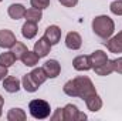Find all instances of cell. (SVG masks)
Wrapping results in <instances>:
<instances>
[{"instance_id":"obj_1","label":"cell","mask_w":122,"mask_h":121,"mask_svg":"<svg viewBox=\"0 0 122 121\" xmlns=\"http://www.w3.org/2000/svg\"><path fill=\"white\" fill-rule=\"evenodd\" d=\"M92 30L98 37H101L104 40H108L115 30L114 20L108 16H98L92 20Z\"/></svg>"},{"instance_id":"obj_2","label":"cell","mask_w":122,"mask_h":121,"mask_svg":"<svg viewBox=\"0 0 122 121\" xmlns=\"http://www.w3.org/2000/svg\"><path fill=\"white\" fill-rule=\"evenodd\" d=\"M30 114L37 120H44L50 116V104L44 100H31L29 104Z\"/></svg>"},{"instance_id":"obj_3","label":"cell","mask_w":122,"mask_h":121,"mask_svg":"<svg viewBox=\"0 0 122 121\" xmlns=\"http://www.w3.org/2000/svg\"><path fill=\"white\" fill-rule=\"evenodd\" d=\"M74 83H75V87H77V94H78V97H81V98H84V100H85L87 97H90V95H92V94L97 93L94 84H92V81L88 77H85V76H80V77L74 78Z\"/></svg>"},{"instance_id":"obj_4","label":"cell","mask_w":122,"mask_h":121,"mask_svg":"<svg viewBox=\"0 0 122 121\" xmlns=\"http://www.w3.org/2000/svg\"><path fill=\"white\" fill-rule=\"evenodd\" d=\"M64 120L65 121H78L87 120V116L84 113H80L78 108L74 104H67L64 107Z\"/></svg>"},{"instance_id":"obj_5","label":"cell","mask_w":122,"mask_h":121,"mask_svg":"<svg viewBox=\"0 0 122 121\" xmlns=\"http://www.w3.org/2000/svg\"><path fill=\"white\" fill-rule=\"evenodd\" d=\"M104 44L111 53H115V54L122 53V31H119L112 38H108V41H104Z\"/></svg>"},{"instance_id":"obj_6","label":"cell","mask_w":122,"mask_h":121,"mask_svg":"<svg viewBox=\"0 0 122 121\" xmlns=\"http://www.w3.org/2000/svg\"><path fill=\"white\" fill-rule=\"evenodd\" d=\"M17 38L16 36L13 34V31L10 30H0V47L3 49H11L14 44H16Z\"/></svg>"},{"instance_id":"obj_7","label":"cell","mask_w":122,"mask_h":121,"mask_svg":"<svg viewBox=\"0 0 122 121\" xmlns=\"http://www.w3.org/2000/svg\"><path fill=\"white\" fill-rule=\"evenodd\" d=\"M50 49H51V44H50V41L44 36L41 38H38V41L34 44V53L38 57H46L50 53Z\"/></svg>"},{"instance_id":"obj_8","label":"cell","mask_w":122,"mask_h":121,"mask_svg":"<svg viewBox=\"0 0 122 121\" xmlns=\"http://www.w3.org/2000/svg\"><path fill=\"white\" fill-rule=\"evenodd\" d=\"M82 44V38L77 31H70L65 37V46L70 50H78Z\"/></svg>"},{"instance_id":"obj_9","label":"cell","mask_w":122,"mask_h":121,"mask_svg":"<svg viewBox=\"0 0 122 121\" xmlns=\"http://www.w3.org/2000/svg\"><path fill=\"white\" fill-rule=\"evenodd\" d=\"M43 68H44V71H46V74H47L48 78H56V77L60 74V71H61L60 63H58L57 60L46 61L44 66H43Z\"/></svg>"},{"instance_id":"obj_10","label":"cell","mask_w":122,"mask_h":121,"mask_svg":"<svg viewBox=\"0 0 122 121\" xmlns=\"http://www.w3.org/2000/svg\"><path fill=\"white\" fill-rule=\"evenodd\" d=\"M44 37L50 41L51 46L57 44L61 38L60 27H58V26H50V27H47V29H46V33H44Z\"/></svg>"},{"instance_id":"obj_11","label":"cell","mask_w":122,"mask_h":121,"mask_svg":"<svg viewBox=\"0 0 122 121\" xmlns=\"http://www.w3.org/2000/svg\"><path fill=\"white\" fill-rule=\"evenodd\" d=\"M72 66L78 71H87V70L92 68L90 56H78V57H75L74 61H72Z\"/></svg>"},{"instance_id":"obj_12","label":"cell","mask_w":122,"mask_h":121,"mask_svg":"<svg viewBox=\"0 0 122 121\" xmlns=\"http://www.w3.org/2000/svg\"><path fill=\"white\" fill-rule=\"evenodd\" d=\"M3 88L7 91V93H17L20 90V81L16 78V77H4L3 78Z\"/></svg>"},{"instance_id":"obj_13","label":"cell","mask_w":122,"mask_h":121,"mask_svg":"<svg viewBox=\"0 0 122 121\" xmlns=\"http://www.w3.org/2000/svg\"><path fill=\"white\" fill-rule=\"evenodd\" d=\"M85 104H87V107H88V110L90 111H99L101 110V107H102V100L99 98V95L95 93V94H92L90 97H87L85 100Z\"/></svg>"},{"instance_id":"obj_14","label":"cell","mask_w":122,"mask_h":121,"mask_svg":"<svg viewBox=\"0 0 122 121\" xmlns=\"http://www.w3.org/2000/svg\"><path fill=\"white\" fill-rule=\"evenodd\" d=\"M26 14V9L23 4H11L9 6V16L13 19V20H19L21 17H24Z\"/></svg>"},{"instance_id":"obj_15","label":"cell","mask_w":122,"mask_h":121,"mask_svg":"<svg viewBox=\"0 0 122 121\" xmlns=\"http://www.w3.org/2000/svg\"><path fill=\"white\" fill-rule=\"evenodd\" d=\"M21 34L24 38L30 40L37 34V23H31V22H26L21 27Z\"/></svg>"},{"instance_id":"obj_16","label":"cell","mask_w":122,"mask_h":121,"mask_svg":"<svg viewBox=\"0 0 122 121\" xmlns=\"http://www.w3.org/2000/svg\"><path fill=\"white\" fill-rule=\"evenodd\" d=\"M90 60H91L92 68H95V67H99L101 64H104L105 61L108 60V57H107V53H104L101 50H97V51H94L90 56Z\"/></svg>"},{"instance_id":"obj_17","label":"cell","mask_w":122,"mask_h":121,"mask_svg":"<svg viewBox=\"0 0 122 121\" xmlns=\"http://www.w3.org/2000/svg\"><path fill=\"white\" fill-rule=\"evenodd\" d=\"M30 77L33 78V81L40 87L48 77H47V74H46V71H44V68H41V67H38V68H34L33 71L30 73Z\"/></svg>"},{"instance_id":"obj_18","label":"cell","mask_w":122,"mask_h":121,"mask_svg":"<svg viewBox=\"0 0 122 121\" xmlns=\"http://www.w3.org/2000/svg\"><path fill=\"white\" fill-rule=\"evenodd\" d=\"M94 70H95V73H97L98 76H109V74L114 71V61L108 59L104 64H101L99 67H95Z\"/></svg>"},{"instance_id":"obj_19","label":"cell","mask_w":122,"mask_h":121,"mask_svg":"<svg viewBox=\"0 0 122 121\" xmlns=\"http://www.w3.org/2000/svg\"><path fill=\"white\" fill-rule=\"evenodd\" d=\"M38 56L34 53V51H26L24 54H23V57H21V61H23V64L24 66H27V67H34L37 63H38Z\"/></svg>"},{"instance_id":"obj_20","label":"cell","mask_w":122,"mask_h":121,"mask_svg":"<svg viewBox=\"0 0 122 121\" xmlns=\"http://www.w3.org/2000/svg\"><path fill=\"white\" fill-rule=\"evenodd\" d=\"M24 17H26V22H31V23H38L40 20H41V17H43V14H41V10H38V9H29V10H26V14H24Z\"/></svg>"},{"instance_id":"obj_21","label":"cell","mask_w":122,"mask_h":121,"mask_svg":"<svg viewBox=\"0 0 122 121\" xmlns=\"http://www.w3.org/2000/svg\"><path fill=\"white\" fill-rule=\"evenodd\" d=\"M26 117L27 116L21 108H11L7 113V120L9 121H24Z\"/></svg>"},{"instance_id":"obj_22","label":"cell","mask_w":122,"mask_h":121,"mask_svg":"<svg viewBox=\"0 0 122 121\" xmlns=\"http://www.w3.org/2000/svg\"><path fill=\"white\" fill-rule=\"evenodd\" d=\"M16 56L13 54V51H6V53H1L0 54V66H4V67H10L16 63Z\"/></svg>"},{"instance_id":"obj_23","label":"cell","mask_w":122,"mask_h":121,"mask_svg":"<svg viewBox=\"0 0 122 121\" xmlns=\"http://www.w3.org/2000/svg\"><path fill=\"white\" fill-rule=\"evenodd\" d=\"M21 83H23V87H24V90L29 91V93H34V91H37V88H38V86H37V84L33 81V78L30 77V73H29V74H26V76L23 77Z\"/></svg>"},{"instance_id":"obj_24","label":"cell","mask_w":122,"mask_h":121,"mask_svg":"<svg viewBox=\"0 0 122 121\" xmlns=\"http://www.w3.org/2000/svg\"><path fill=\"white\" fill-rule=\"evenodd\" d=\"M11 49H13L11 51H13V54L16 56V59H17V60H21L23 54L27 51V47H26L23 43H19V41H16V44H14Z\"/></svg>"},{"instance_id":"obj_25","label":"cell","mask_w":122,"mask_h":121,"mask_svg":"<svg viewBox=\"0 0 122 121\" xmlns=\"http://www.w3.org/2000/svg\"><path fill=\"white\" fill-rule=\"evenodd\" d=\"M64 93H65L67 95H70V97H78V94H77V87H75L74 80H70V81H67V83L64 84Z\"/></svg>"},{"instance_id":"obj_26","label":"cell","mask_w":122,"mask_h":121,"mask_svg":"<svg viewBox=\"0 0 122 121\" xmlns=\"http://www.w3.org/2000/svg\"><path fill=\"white\" fill-rule=\"evenodd\" d=\"M30 3H31V7L38 9V10L47 9L50 6V0H30Z\"/></svg>"},{"instance_id":"obj_27","label":"cell","mask_w":122,"mask_h":121,"mask_svg":"<svg viewBox=\"0 0 122 121\" xmlns=\"http://www.w3.org/2000/svg\"><path fill=\"white\" fill-rule=\"evenodd\" d=\"M111 11L117 16H122V0H117L111 4Z\"/></svg>"},{"instance_id":"obj_28","label":"cell","mask_w":122,"mask_h":121,"mask_svg":"<svg viewBox=\"0 0 122 121\" xmlns=\"http://www.w3.org/2000/svg\"><path fill=\"white\" fill-rule=\"evenodd\" d=\"M51 120L53 121H62L64 120V108H57L56 113L51 116Z\"/></svg>"},{"instance_id":"obj_29","label":"cell","mask_w":122,"mask_h":121,"mask_svg":"<svg viewBox=\"0 0 122 121\" xmlns=\"http://www.w3.org/2000/svg\"><path fill=\"white\" fill-rule=\"evenodd\" d=\"M112 61H114V71H117L118 74H122V57Z\"/></svg>"},{"instance_id":"obj_30","label":"cell","mask_w":122,"mask_h":121,"mask_svg":"<svg viewBox=\"0 0 122 121\" xmlns=\"http://www.w3.org/2000/svg\"><path fill=\"white\" fill-rule=\"evenodd\" d=\"M60 3L65 7H74L78 3V0H60Z\"/></svg>"},{"instance_id":"obj_31","label":"cell","mask_w":122,"mask_h":121,"mask_svg":"<svg viewBox=\"0 0 122 121\" xmlns=\"http://www.w3.org/2000/svg\"><path fill=\"white\" fill-rule=\"evenodd\" d=\"M6 76H7V67L0 66V80H3Z\"/></svg>"},{"instance_id":"obj_32","label":"cell","mask_w":122,"mask_h":121,"mask_svg":"<svg viewBox=\"0 0 122 121\" xmlns=\"http://www.w3.org/2000/svg\"><path fill=\"white\" fill-rule=\"evenodd\" d=\"M3 104H4V100H3V97L0 95V117H1V108H3Z\"/></svg>"},{"instance_id":"obj_33","label":"cell","mask_w":122,"mask_h":121,"mask_svg":"<svg viewBox=\"0 0 122 121\" xmlns=\"http://www.w3.org/2000/svg\"><path fill=\"white\" fill-rule=\"evenodd\" d=\"M0 1H1V0H0Z\"/></svg>"}]
</instances>
